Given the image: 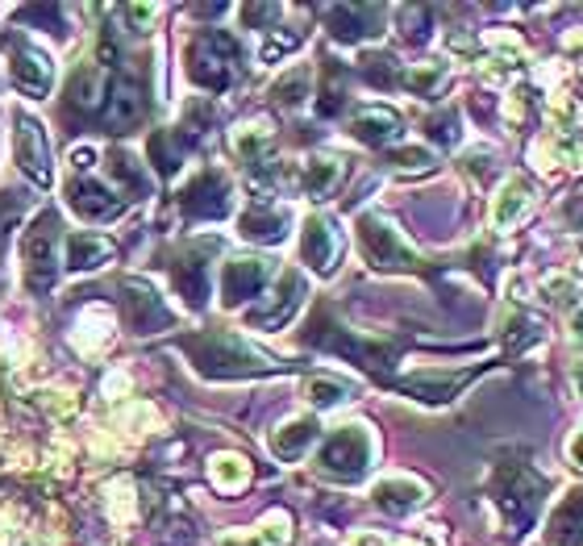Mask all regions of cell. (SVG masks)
<instances>
[{
  "mask_svg": "<svg viewBox=\"0 0 583 546\" xmlns=\"http://www.w3.org/2000/svg\"><path fill=\"white\" fill-rule=\"evenodd\" d=\"M184 351L212 380H242V376H263L276 367L271 359L258 355L255 347H246L233 333H196V338H184Z\"/></svg>",
  "mask_w": 583,
  "mask_h": 546,
  "instance_id": "cell-1",
  "label": "cell"
},
{
  "mask_svg": "<svg viewBox=\"0 0 583 546\" xmlns=\"http://www.w3.org/2000/svg\"><path fill=\"white\" fill-rule=\"evenodd\" d=\"M238 63H242V47L233 43L230 34H221V29L201 34V38L187 47V75H192L201 88H209V93L230 88L233 75H238Z\"/></svg>",
  "mask_w": 583,
  "mask_h": 546,
  "instance_id": "cell-2",
  "label": "cell"
},
{
  "mask_svg": "<svg viewBox=\"0 0 583 546\" xmlns=\"http://www.w3.org/2000/svg\"><path fill=\"white\" fill-rule=\"evenodd\" d=\"M321 472L338 480H359L372 463V434L363 426H342L326 447H321Z\"/></svg>",
  "mask_w": 583,
  "mask_h": 546,
  "instance_id": "cell-3",
  "label": "cell"
},
{
  "mask_svg": "<svg viewBox=\"0 0 583 546\" xmlns=\"http://www.w3.org/2000/svg\"><path fill=\"white\" fill-rule=\"evenodd\" d=\"M54 246H59V221L42 214L25 234V280H29V292H47L50 280H54V267H59Z\"/></svg>",
  "mask_w": 583,
  "mask_h": 546,
  "instance_id": "cell-4",
  "label": "cell"
},
{
  "mask_svg": "<svg viewBox=\"0 0 583 546\" xmlns=\"http://www.w3.org/2000/svg\"><path fill=\"white\" fill-rule=\"evenodd\" d=\"M496 500L505 505L509 513V525H517V534L530 525V518L537 513V500H542V480H537L530 468H505L500 480H496Z\"/></svg>",
  "mask_w": 583,
  "mask_h": 546,
  "instance_id": "cell-5",
  "label": "cell"
},
{
  "mask_svg": "<svg viewBox=\"0 0 583 546\" xmlns=\"http://www.w3.org/2000/svg\"><path fill=\"white\" fill-rule=\"evenodd\" d=\"M359 246H363V255H367L375 267H388V271H413V267H417L413 251H409L397 238V230H388L379 217H363V221H359Z\"/></svg>",
  "mask_w": 583,
  "mask_h": 546,
  "instance_id": "cell-6",
  "label": "cell"
},
{
  "mask_svg": "<svg viewBox=\"0 0 583 546\" xmlns=\"http://www.w3.org/2000/svg\"><path fill=\"white\" fill-rule=\"evenodd\" d=\"M180 205L192 217H226L230 209V184L221 171H201L184 192H180Z\"/></svg>",
  "mask_w": 583,
  "mask_h": 546,
  "instance_id": "cell-7",
  "label": "cell"
},
{
  "mask_svg": "<svg viewBox=\"0 0 583 546\" xmlns=\"http://www.w3.org/2000/svg\"><path fill=\"white\" fill-rule=\"evenodd\" d=\"M17 163L34 184H50V150L47 134L34 118H17Z\"/></svg>",
  "mask_w": 583,
  "mask_h": 546,
  "instance_id": "cell-8",
  "label": "cell"
},
{
  "mask_svg": "<svg viewBox=\"0 0 583 546\" xmlns=\"http://www.w3.org/2000/svg\"><path fill=\"white\" fill-rule=\"evenodd\" d=\"M267 276H271L267 259H230L221 271V301L226 305L251 301V296H258V288L267 284Z\"/></svg>",
  "mask_w": 583,
  "mask_h": 546,
  "instance_id": "cell-9",
  "label": "cell"
},
{
  "mask_svg": "<svg viewBox=\"0 0 583 546\" xmlns=\"http://www.w3.org/2000/svg\"><path fill=\"white\" fill-rule=\"evenodd\" d=\"M125 292V313H130V326L138 333H150V330H163L171 326V310H167L163 301L155 296V288L138 284V280H125L121 284Z\"/></svg>",
  "mask_w": 583,
  "mask_h": 546,
  "instance_id": "cell-10",
  "label": "cell"
},
{
  "mask_svg": "<svg viewBox=\"0 0 583 546\" xmlns=\"http://www.w3.org/2000/svg\"><path fill=\"white\" fill-rule=\"evenodd\" d=\"M301 301H304V280L296 271H283L276 292H271V301H267V310H255L251 321L263 326V330H280L283 321H292V313L301 310Z\"/></svg>",
  "mask_w": 583,
  "mask_h": 546,
  "instance_id": "cell-11",
  "label": "cell"
},
{
  "mask_svg": "<svg viewBox=\"0 0 583 546\" xmlns=\"http://www.w3.org/2000/svg\"><path fill=\"white\" fill-rule=\"evenodd\" d=\"M13 84L29 96H47L50 93V80H54V68L42 50H29V47H13Z\"/></svg>",
  "mask_w": 583,
  "mask_h": 546,
  "instance_id": "cell-12",
  "label": "cell"
},
{
  "mask_svg": "<svg viewBox=\"0 0 583 546\" xmlns=\"http://www.w3.org/2000/svg\"><path fill=\"white\" fill-rule=\"evenodd\" d=\"M68 201H71V209H75L80 217H88V221H105V217L121 214V201H117L109 189L93 184V180H71Z\"/></svg>",
  "mask_w": 583,
  "mask_h": 546,
  "instance_id": "cell-13",
  "label": "cell"
},
{
  "mask_svg": "<svg viewBox=\"0 0 583 546\" xmlns=\"http://www.w3.org/2000/svg\"><path fill=\"white\" fill-rule=\"evenodd\" d=\"M301 251L313 271H329L333 267V259H338V234H333V226H329L326 217H308L304 221Z\"/></svg>",
  "mask_w": 583,
  "mask_h": 546,
  "instance_id": "cell-14",
  "label": "cell"
},
{
  "mask_svg": "<svg viewBox=\"0 0 583 546\" xmlns=\"http://www.w3.org/2000/svg\"><path fill=\"white\" fill-rule=\"evenodd\" d=\"M379 9L372 4H342V9H333L329 13V25H333V38H342V43H359V38H372L379 34Z\"/></svg>",
  "mask_w": 583,
  "mask_h": 546,
  "instance_id": "cell-15",
  "label": "cell"
},
{
  "mask_svg": "<svg viewBox=\"0 0 583 546\" xmlns=\"http://www.w3.org/2000/svg\"><path fill=\"white\" fill-rule=\"evenodd\" d=\"M171 280H175V288L187 296V305H205V292H209V263H205V251L180 255V259L171 263Z\"/></svg>",
  "mask_w": 583,
  "mask_h": 546,
  "instance_id": "cell-16",
  "label": "cell"
},
{
  "mask_svg": "<svg viewBox=\"0 0 583 546\" xmlns=\"http://www.w3.org/2000/svg\"><path fill=\"white\" fill-rule=\"evenodd\" d=\"M546 538L555 546H580L583 543V493H571L546 522Z\"/></svg>",
  "mask_w": 583,
  "mask_h": 546,
  "instance_id": "cell-17",
  "label": "cell"
},
{
  "mask_svg": "<svg viewBox=\"0 0 583 546\" xmlns=\"http://www.w3.org/2000/svg\"><path fill=\"white\" fill-rule=\"evenodd\" d=\"M317 434H321V426L313 417H296V422H288V426H280L271 434V451H276V459L292 463V459H301L317 442Z\"/></svg>",
  "mask_w": 583,
  "mask_h": 546,
  "instance_id": "cell-18",
  "label": "cell"
},
{
  "mask_svg": "<svg viewBox=\"0 0 583 546\" xmlns=\"http://www.w3.org/2000/svg\"><path fill=\"white\" fill-rule=\"evenodd\" d=\"M113 259V242L100 234H71L68 238V267L71 271H96L100 263Z\"/></svg>",
  "mask_w": 583,
  "mask_h": 546,
  "instance_id": "cell-19",
  "label": "cell"
},
{
  "mask_svg": "<svg viewBox=\"0 0 583 546\" xmlns=\"http://www.w3.org/2000/svg\"><path fill=\"white\" fill-rule=\"evenodd\" d=\"M350 134L367 146H384L400 134V118L392 113V109H367V113H359V118H354Z\"/></svg>",
  "mask_w": 583,
  "mask_h": 546,
  "instance_id": "cell-20",
  "label": "cell"
},
{
  "mask_svg": "<svg viewBox=\"0 0 583 546\" xmlns=\"http://www.w3.org/2000/svg\"><path fill=\"white\" fill-rule=\"evenodd\" d=\"M242 234L255 238V242H280L288 234V214L283 209H271V205H255L242 214Z\"/></svg>",
  "mask_w": 583,
  "mask_h": 546,
  "instance_id": "cell-21",
  "label": "cell"
},
{
  "mask_svg": "<svg viewBox=\"0 0 583 546\" xmlns=\"http://www.w3.org/2000/svg\"><path fill=\"white\" fill-rule=\"evenodd\" d=\"M142 109H146V100H142L138 84L121 80L113 93H109V125L113 130H134L142 121Z\"/></svg>",
  "mask_w": 583,
  "mask_h": 546,
  "instance_id": "cell-22",
  "label": "cell"
},
{
  "mask_svg": "<svg viewBox=\"0 0 583 546\" xmlns=\"http://www.w3.org/2000/svg\"><path fill=\"white\" fill-rule=\"evenodd\" d=\"M530 201H534V192H530V184H525V180H509V184L500 189V196H496V209H491V221H496L500 230H509V226H517V221L525 217V209H530Z\"/></svg>",
  "mask_w": 583,
  "mask_h": 546,
  "instance_id": "cell-23",
  "label": "cell"
},
{
  "mask_svg": "<svg viewBox=\"0 0 583 546\" xmlns=\"http://www.w3.org/2000/svg\"><path fill=\"white\" fill-rule=\"evenodd\" d=\"M421 497H425V488L417 480H384V484H375V505L388 509V513H409V509L421 505Z\"/></svg>",
  "mask_w": 583,
  "mask_h": 546,
  "instance_id": "cell-24",
  "label": "cell"
},
{
  "mask_svg": "<svg viewBox=\"0 0 583 546\" xmlns=\"http://www.w3.org/2000/svg\"><path fill=\"white\" fill-rule=\"evenodd\" d=\"M109 171H113V180L121 189L130 192V196H142V192L150 189V175H146V167L130 155V150H113L109 155Z\"/></svg>",
  "mask_w": 583,
  "mask_h": 546,
  "instance_id": "cell-25",
  "label": "cell"
},
{
  "mask_svg": "<svg viewBox=\"0 0 583 546\" xmlns=\"http://www.w3.org/2000/svg\"><path fill=\"white\" fill-rule=\"evenodd\" d=\"M463 384L466 376H413V380H404V392H413L421 401H450Z\"/></svg>",
  "mask_w": 583,
  "mask_h": 546,
  "instance_id": "cell-26",
  "label": "cell"
},
{
  "mask_svg": "<svg viewBox=\"0 0 583 546\" xmlns=\"http://www.w3.org/2000/svg\"><path fill=\"white\" fill-rule=\"evenodd\" d=\"M100 96H105V75L96 72V68H84V72L71 75V84H68L71 105H80V109H96V105H100Z\"/></svg>",
  "mask_w": 583,
  "mask_h": 546,
  "instance_id": "cell-27",
  "label": "cell"
},
{
  "mask_svg": "<svg viewBox=\"0 0 583 546\" xmlns=\"http://www.w3.org/2000/svg\"><path fill=\"white\" fill-rule=\"evenodd\" d=\"M150 159H155L159 171H175L180 159H184V134L180 138L175 134H155L150 138Z\"/></svg>",
  "mask_w": 583,
  "mask_h": 546,
  "instance_id": "cell-28",
  "label": "cell"
},
{
  "mask_svg": "<svg viewBox=\"0 0 583 546\" xmlns=\"http://www.w3.org/2000/svg\"><path fill=\"white\" fill-rule=\"evenodd\" d=\"M333 180H338V163L333 159H313V163L304 167V189L313 192V196H326Z\"/></svg>",
  "mask_w": 583,
  "mask_h": 546,
  "instance_id": "cell-29",
  "label": "cell"
},
{
  "mask_svg": "<svg viewBox=\"0 0 583 546\" xmlns=\"http://www.w3.org/2000/svg\"><path fill=\"white\" fill-rule=\"evenodd\" d=\"M212 480H217L221 488H242V484H246V459H238V454L212 459Z\"/></svg>",
  "mask_w": 583,
  "mask_h": 546,
  "instance_id": "cell-30",
  "label": "cell"
},
{
  "mask_svg": "<svg viewBox=\"0 0 583 546\" xmlns=\"http://www.w3.org/2000/svg\"><path fill=\"white\" fill-rule=\"evenodd\" d=\"M271 96H276V100H283V105H296V100H304V96H308V72H304V68H296L292 75H283L280 84L271 88Z\"/></svg>",
  "mask_w": 583,
  "mask_h": 546,
  "instance_id": "cell-31",
  "label": "cell"
},
{
  "mask_svg": "<svg viewBox=\"0 0 583 546\" xmlns=\"http://www.w3.org/2000/svg\"><path fill=\"white\" fill-rule=\"evenodd\" d=\"M347 397V384L338 380H308V401L317 404V409H329V404H338Z\"/></svg>",
  "mask_w": 583,
  "mask_h": 546,
  "instance_id": "cell-32",
  "label": "cell"
},
{
  "mask_svg": "<svg viewBox=\"0 0 583 546\" xmlns=\"http://www.w3.org/2000/svg\"><path fill=\"white\" fill-rule=\"evenodd\" d=\"M288 538H292V530H288V518H283V513L263 522V546H288Z\"/></svg>",
  "mask_w": 583,
  "mask_h": 546,
  "instance_id": "cell-33",
  "label": "cell"
},
{
  "mask_svg": "<svg viewBox=\"0 0 583 546\" xmlns=\"http://www.w3.org/2000/svg\"><path fill=\"white\" fill-rule=\"evenodd\" d=\"M242 17H246V22H276L280 9H276V4H251V9H242Z\"/></svg>",
  "mask_w": 583,
  "mask_h": 546,
  "instance_id": "cell-34",
  "label": "cell"
},
{
  "mask_svg": "<svg viewBox=\"0 0 583 546\" xmlns=\"http://www.w3.org/2000/svg\"><path fill=\"white\" fill-rule=\"evenodd\" d=\"M93 146H80V150H71V167H75V171H88V167H93Z\"/></svg>",
  "mask_w": 583,
  "mask_h": 546,
  "instance_id": "cell-35",
  "label": "cell"
},
{
  "mask_svg": "<svg viewBox=\"0 0 583 546\" xmlns=\"http://www.w3.org/2000/svg\"><path fill=\"white\" fill-rule=\"evenodd\" d=\"M567 454H571V463H575V468H583V429L571 438V442H567Z\"/></svg>",
  "mask_w": 583,
  "mask_h": 546,
  "instance_id": "cell-36",
  "label": "cell"
},
{
  "mask_svg": "<svg viewBox=\"0 0 583 546\" xmlns=\"http://www.w3.org/2000/svg\"><path fill=\"white\" fill-rule=\"evenodd\" d=\"M571 333H575V338L583 342V305H580L575 313H571Z\"/></svg>",
  "mask_w": 583,
  "mask_h": 546,
  "instance_id": "cell-37",
  "label": "cell"
},
{
  "mask_svg": "<svg viewBox=\"0 0 583 546\" xmlns=\"http://www.w3.org/2000/svg\"><path fill=\"white\" fill-rule=\"evenodd\" d=\"M575 384H580V392H583V367H580V372H575Z\"/></svg>",
  "mask_w": 583,
  "mask_h": 546,
  "instance_id": "cell-38",
  "label": "cell"
}]
</instances>
